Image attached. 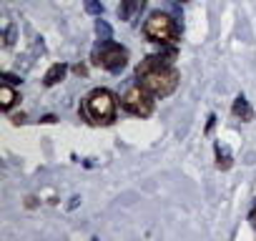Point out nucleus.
<instances>
[{"mask_svg":"<svg viewBox=\"0 0 256 241\" xmlns=\"http://www.w3.org/2000/svg\"><path fill=\"white\" fill-rule=\"evenodd\" d=\"M171 58H174V53L171 56H148L136 68L138 86L144 90H148L154 98H166L178 86V70Z\"/></svg>","mask_w":256,"mask_h":241,"instance_id":"f257e3e1","label":"nucleus"},{"mask_svg":"<svg viewBox=\"0 0 256 241\" xmlns=\"http://www.w3.org/2000/svg\"><path fill=\"white\" fill-rule=\"evenodd\" d=\"M116 96L106 88H96L86 96V103H83V110H86V118L96 126H108L116 120Z\"/></svg>","mask_w":256,"mask_h":241,"instance_id":"f03ea898","label":"nucleus"},{"mask_svg":"<svg viewBox=\"0 0 256 241\" xmlns=\"http://www.w3.org/2000/svg\"><path fill=\"white\" fill-rule=\"evenodd\" d=\"M144 33H146L148 40L161 43V46H171L178 38V28H176L174 18L166 16V13H151L148 20L144 23Z\"/></svg>","mask_w":256,"mask_h":241,"instance_id":"7ed1b4c3","label":"nucleus"},{"mask_svg":"<svg viewBox=\"0 0 256 241\" xmlns=\"http://www.w3.org/2000/svg\"><path fill=\"white\" fill-rule=\"evenodd\" d=\"M123 108L131 113V116H138V118H148L154 113V96L148 90H144L141 86H134L131 90H126L123 96Z\"/></svg>","mask_w":256,"mask_h":241,"instance_id":"20e7f679","label":"nucleus"},{"mask_svg":"<svg viewBox=\"0 0 256 241\" xmlns=\"http://www.w3.org/2000/svg\"><path fill=\"white\" fill-rule=\"evenodd\" d=\"M93 63L96 66H100V68H106V70H120L126 63H128V50L126 48H120L118 43H103L100 46V50H96L93 53Z\"/></svg>","mask_w":256,"mask_h":241,"instance_id":"39448f33","label":"nucleus"},{"mask_svg":"<svg viewBox=\"0 0 256 241\" xmlns=\"http://www.w3.org/2000/svg\"><path fill=\"white\" fill-rule=\"evenodd\" d=\"M66 73H68V66H66V63H53V66L46 70L43 83H46V86H56V83H60V80L66 78Z\"/></svg>","mask_w":256,"mask_h":241,"instance_id":"423d86ee","label":"nucleus"},{"mask_svg":"<svg viewBox=\"0 0 256 241\" xmlns=\"http://www.w3.org/2000/svg\"><path fill=\"white\" fill-rule=\"evenodd\" d=\"M144 8V0H120V8H118V18L120 20H131L134 13Z\"/></svg>","mask_w":256,"mask_h":241,"instance_id":"0eeeda50","label":"nucleus"},{"mask_svg":"<svg viewBox=\"0 0 256 241\" xmlns=\"http://www.w3.org/2000/svg\"><path fill=\"white\" fill-rule=\"evenodd\" d=\"M231 110H234V116L241 118V120H251V118H254V110H251V106H248V100H246L244 96H236Z\"/></svg>","mask_w":256,"mask_h":241,"instance_id":"6e6552de","label":"nucleus"},{"mask_svg":"<svg viewBox=\"0 0 256 241\" xmlns=\"http://www.w3.org/2000/svg\"><path fill=\"white\" fill-rule=\"evenodd\" d=\"M18 100V96H16V90L10 88V86H3L0 88V106H3V110H10V106Z\"/></svg>","mask_w":256,"mask_h":241,"instance_id":"1a4fd4ad","label":"nucleus"},{"mask_svg":"<svg viewBox=\"0 0 256 241\" xmlns=\"http://www.w3.org/2000/svg\"><path fill=\"white\" fill-rule=\"evenodd\" d=\"M83 3H86V10L90 16H103V6L98 3V0H83Z\"/></svg>","mask_w":256,"mask_h":241,"instance_id":"9d476101","label":"nucleus"},{"mask_svg":"<svg viewBox=\"0 0 256 241\" xmlns=\"http://www.w3.org/2000/svg\"><path fill=\"white\" fill-rule=\"evenodd\" d=\"M251 224H254V228H256V206H254V211H251Z\"/></svg>","mask_w":256,"mask_h":241,"instance_id":"9b49d317","label":"nucleus"},{"mask_svg":"<svg viewBox=\"0 0 256 241\" xmlns=\"http://www.w3.org/2000/svg\"><path fill=\"white\" fill-rule=\"evenodd\" d=\"M181 3H188V0H181Z\"/></svg>","mask_w":256,"mask_h":241,"instance_id":"f8f14e48","label":"nucleus"}]
</instances>
